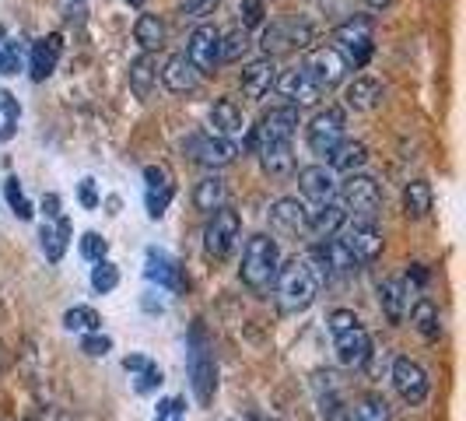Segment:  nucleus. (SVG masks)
Here are the masks:
<instances>
[{
	"instance_id": "nucleus-21",
	"label": "nucleus",
	"mask_w": 466,
	"mask_h": 421,
	"mask_svg": "<svg viewBox=\"0 0 466 421\" xmlns=\"http://www.w3.org/2000/svg\"><path fill=\"white\" fill-rule=\"evenodd\" d=\"M259 165L270 180H288L295 172V151L291 140H274V144H259Z\"/></svg>"
},
{
	"instance_id": "nucleus-10",
	"label": "nucleus",
	"mask_w": 466,
	"mask_h": 421,
	"mask_svg": "<svg viewBox=\"0 0 466 421\" xmlns=\"http://www.w3.org/2000/svg\"><path fill=\"white\" fill-rule=\"evenodd\" d=\"M348 60H344V53L337 46H316L309 49V56H305L302 70L319 85V88H337L344 77H348Z\"/></svg>"
},
{
	"instance_id": "nucleus-4",
	"label": "nucleus",
	"mask_w": 466,
	"mask_h": 421,
	"mask_svg": "<svg viewBox=\"0 0 466 421\" xmlns=\"http://www.w3.org/2000/svg\"><path fill=\"white\" fill-rule=\"evenodd\" d=\"M189 383H193L197 400L208 407L214 400V390H218V365H214V354H210L200 327H193V334H189Z\"/></svg>"
},
{
	"instance_id": "nucleus-53",
	"label": "nucleus",
	"mask_w": 466,
	"mask_h": 421,
	"mask_svg": "<svg viewBox=\"0 0 466 421\" xmlns=\"http://www.w3.org/2000/svg\"><path fill=\"white\" fill-rule=\"evenodd\" d=\"M144 362H147L144 354H127V358H123V369H127V373H137Z\"/></svg>"
},
{
	"instance_id": "nucleus-13",
	"label": "nucleus",
	"mask_w": 466,
	"mask_h": 421,
	"mask_svg": "<svg viewBox=\"0 0 466 421\" xmlns=\"http://www.w3.org/2000/svg\"><path fill=\"white\" fill-rule=\"evenodd\" d=\"M274 88H278V92L288 98V106H295V109L319 106V98H323V88H319V85H316L302 67L284 70L278 81H274Z\"/></svg>"
},
{
	"instance_id": "nucleus-28",
	"label": "nucleus",
	"mask_w": 466,
	"mask_h": 421,
	"mask_svg": "<svg viewBox=\"0 0 466 421\" xmlns=\"http://www.w3.org/2000/svg\"><path fill=\"white\" fill-rule=\"evenodd\" d=\"M151 281H158L168 292H179L183 288V274H179V263L162 253V250H147V271H144Z\"/></svg>"
},
{
	"instance_id": "nucleus-52",
	"label": "nucleus",
	"mask_w": 466,
	"mask_h": 421,
	"mask_svg": "<svg viewBox=\"0 0 466 421\" xmlns=\"http://www.w3.org/2000/svg\"><path fill=\"white\" fill-rule=\"evenodd\" d=\"M43 214H46V221H56V218H60V197H56V193H46V197H43Z\"/></svg>"
},
{
	"instance_id": "nucleus-9",
	"label": "nucleus",
	"mask_w": 466,
	"mask_h": 421,
	"mask_svg": "<svg viewBox=\"0 0 466 421\" xmlns=\"http://www.w3.org/2000/svg\"><path fill=\"white\" fill-rule=\"evenodd\" d=\"M393 386H397L400 400L410 404V407L424 404L428 394H431V379H428V373H424V365L414 362L410 354L393 358Z\"/></svg>"
},
{
	"instance_id": "nucleus-20",
	"label": "nucleus",
	"mask_w": 466,
	"mask_h": 421,
	"mask_svg": "<svg viewBox=\"0 0 466 421\" xmlns=\"http://www.w3.org/2000/svg\"><path fill=\"white\" fill-rule=\"evenodd\" d=\"M274 81H278V64H274L270 56L253 60L249 67L242 70V95H246V98H253V102H259L263 95H270Z\"/></svg>"
},
{
	"instance_id": "nucleus-48",
	"label": "nucleus",
	"mask_w": 466,
	"mask_h": 421,
	"mask_svg": "<svg viewBox=\"0 0 466 421\" xmlns=\"http://www.w3.org/2000/svg\"><path fill=\"white\" fill-rule=\"evenodd\" d=\"M109 348H113V341H109L106 334H85V337H81V351H85V354H92V358L109 354Z\"/></svg>"
},
{
	"instance_id": "nucleus-46",
	"label": "nucleus",
	"mask_w": 466,
	"mask_h": 421,
	"mask_svg": "<svg viewBox=\"0 0 466 421\" xmlns=\"http://www.w3.org/2000/svg\"><path fill=\"white\" fill-rule=\"evenodd\" d=\"M106 253H109V242L98 232H85V239H81V257L98 263V260H106Z\"/></svg>"
},
{
	"instance_id": "nucleus-41",
	"label": "nucleus",
	"mask_w": 466,
	"mask_h": 421,
	"mask_svg": "<svg viewBox=\"0 0 466 421\" xmlns=\"http://www.w3.org/2000/svg\"><path fill=\"white\" fill-rule=\"evenodd\" d=\"M291 49V36H288V22H274L263 28V53L274 60L278 53Z\"/></svg>"
},
{
	"instance_id": "nucleus-24",
	"label": "nucleus",
	"mask_w": 466,
	"mask_h": 421,
	"mask_svg": "<svg viewBox=\"0 0 466 421\" xmlns=\"http://www.w3.org/2000/svg\"><path fill=\"white\" fill-rule=\"evenodd\" d=\"M144 180H147V214L151 218H162L165 208L172 204L176 187L168 183V172H165L162 165H147L144 169Z\"/></svg>"
},
{
	"instance_id": "nucleus-26",
	"label": "nucleus",
	"mask_w": 466,
	"mask_h": 421,
	"mask_svg": "<svg viewBox=\"0 0 466 421\" xmlns=\"http://www.w3.org/2000/svg\"><path fill=\"white\" fill-rule=\"evenodd\" d=\"M379 102H382V85L375 77H354L344 92V106L354 113H369Z\"/></svg>"
},
{
	"instance_id": "nucleus-1",
	"label": "nucleus",
	"mask_w": 466,
	"mask_h": 421,
	"mask_svg": "<svg viewBox=\"0 0 466 421\" xmlns=\"http://www.w3.org/2000/svg\"><path fill=\"white\" fill-rule=\"evenodd\" d=\"M274 295L284 316H299L309 305L316 303L319 295V284L312 278V267L305 257H291L288 263L278 267V278H274Z\"/></svg>"
},
{
	"instance_id": "nucleus-27",
	"label": "nucleus",
	"mask_w": 466,
	"mask_h": 421,
	"mask_svg": "<svg viewBox=\"0 0 466 421\" xmlns=\"http://www.w3.org/2000/svg\"><path fill=\"white\" fill-rule=\"evenodd\" d=\"M316 250H319V257L327 260L329 274L354 278V274L361 271V263H358V257H354L348 246H344V239H327V242H323V246H316Z\"/></svg>"
},
{
	"instance_id": "nucleus-50",
	"label": "nucleus",
	"mask_w": 466,
	"mask_h": 421,
	"mask_svg": "<svg viewBox=\"0 0 466 421\" xmlns=\"http://www.w3.org/2000/svg\"><path fill=\"white\" fill-rule=\"evenodd\" d=\"M350 323H358V316H354L350 309H333V313H329V334L350 327Z\"/></svg>"
},
{
	"instance_id": "nucleus-42",
	"label": "nucleus",
	"mask_w": 466,
	"mask_h": 421,
	"mask_svg": "<svg viewBox=\"0 0 466 421\" xmlns=\"http://www.w3.org/2000/svg\"><path fill=\"white\" fill-rule=\"evenodd\" d=\"M116 284H119V267L113 260H98L92 267V288L98 295H109Z\"/></svg>"
},
{
	"instance_id": "nucleus-43",
	"label": "nucleus",
	"mask_w": 466,
	"mask_h": 421,
	"mask_svg": "<svg viewBox=\"0 0 466 421\" xmlns=\"http://www.w3.org/2000/svg\"><path fill=\"white\" fill-rule=\"evenodd\" d=\"M4 193H7V204H11V210L22 218V221H28L35 210H32V204H28V197L22 193V183H18V176H11V180H4Z\"/></svg>"
},
{
	"instance_id": "nucleus-23",
	"label": "nucleus",
	"mask_w": 466,
	"mask_h": 421,
	"mask_svg": "<svg viewBox=\"0 0 466 421\" xmlns=\"http://www.w3.org/2000/svg\"><path fill=\"white\" fill-rule=\"evenodd\" d=\"M246 130V119H242V109L235 106L232 98H218L210 106V134L214 138H238Z\"/></svg>"
},
{
	"instance_id": "nucleus-54",
	"label": "nucleus",
	"mask_w": 466,
	"mask_h": 421,
	"mask_svg": "<svg viewBox=\"0 0 466 421\" xmlns=\"http://www.w3.org/2000/svg\"><path fill=\"white\" fill-rule=\"evenodd\" d=\"M365 4H369V7H372V11H386V7H390V4H393V0H365Z\"/></svg>"
},
{
	"instance_id": "nucleus-39",
	"label": "nucleus",
	"mask_w": 466,
	"mask_h": 421,
	"mask_svg": "<svg viewBox=\"0 0 466 421\" xmlns=\"http://www.w3.org/2000/svg\"><path fill=\"white\" fill-rule=\"evenodd\" d=\"M358 421H393V411L382 394H365L358 400Z\"/></svg>"
},
{
	"instance_id": "nucleus-12",
	"label": "nucleus",
	"mask_w": 466,
	"mask_h": 421,
	"mask_svg": "<svg viewBox=\"0 0 466 421\" xmlns=\"http://www.w3.org/2000/svg\"><path fill=\"white\" fill-rule=\"evenodd\" d=\"M295 130H299V109L295 106H278V109L259 117V127L249 134V148L274 144V140H291Z\"/></svg>"
},
{
	"instance_id": "nucleus-14",
	"label": "nucleus",
	"mask_w": 466,
	"mask_h": 421,
	"mask_svg": "<svg viewBox=\"0 0 466 421\" xmlns=\"http://www.w3.org/2000/svg\"><path fill=\"white\" fill-rule=\"evenodd\" d=\"M333 344H337L340 365H348V369H361L372 358V337H369V330L361 327V323H350V327L337 330Z\"/></svg>"
},
{
	"instance_id": "nucleus-32",
	"label": "nucleus",
	"mask_w": 466,
	"mask_h": 421,
	"mask_svg": "<svg viewBox=\"0 0 466 421\" xmlns=\"http://www.w3.org/2000/svg\"><path fill=\"white\" fill-rule=\"evenodd\" d=\"M410 323L424 341H439L442 337V320H439V305L431 299H418L410 309Z\"/></svg>"
},
{
	"instance_id": "nucleus-38",
	"label": "nucleus",
	"mask_w": 466,
	"mask_h": 421,
	"mask_svg": "<svg viewBox=\"0 0 466 421\" xmlns=\"http://www.w3.org/2000/svg\"><path fill=\"white\" fill-rule=\"evenodd\" d=\"M22 70V43L7 36V28L0 25V74H18Z\"/></svg>"
},
{
	"instance_id": "nucleus-55",
	"label": "nucleus",
	"mask_w": 466,
	"mask_h": 421,
	"mask_svg": "<svg viewBox=\"0 0 466 421\" xmlns=\"http://www.w3.org/2000/svg\"><path fill=\"white\" fill-rule=\"evenodd\" d=\"M127 4H130V7H144V0H127Z\"/></svg>"
},
{
	"instance_id": "nucleus-33",
	"label": "nucleus",
	"mask_w": 466,
	"mask_h": 421,
	"mask_svg": "<svg viewBox=\"0 0 466 421\" xmlns=\"http://www.w3.org/2000/svg\"><path fill=\"white\" fill-rule=\"evenodd\" d=\"M193 208L204 210V214H214L218 208H225V180L221 176H204L197 190H193Z\"/></svg>"
},
{
	"instance_id": "nucleus-29",
	"label": "nucleus",
	"mask_w": 466,
	"mask_h": 421,
	"mask_svg": "<svg viewBox=\"0 0 466 421\" xmlns=\"http://www.w3.org/2000/svg\"><path fill=\"white\" fill-rule=\"evenodd\" d=\"M369 162V144L365 140H340L333 151H329V169L333 172H358L361 165Z\"/></svg>"
},
{
	"instance_id": "nucleus-2",
	"label": "nucleus",
	"mask_w": 466,
	"mask_h": 421,
	"mask_svg": "<svg viewBox=\"0 0 466 421\" xmlns=\"http://www.w3.org/2000/svg\"><path fill=\"white\" fill-rule=\"evenodd\" d=\"M280 267V250L270 235H253L242 250V281L253 288V292H267L274 288V278H278Z\"/></svg>"
},
{
	"instance_id": "nucleus-15",
	"label": "nucleus",
	"mask_w": 466,
	"mask_h": 421,
	"mask_svg": "<svg viewBox=\"0 0 466 421\" xmlns=\"http://www.w3.org/2000/svg\"><path fill=\"white\" fill-rule=\"evenodd\" d=\"M410 299H414V284H407V278H390L379 284V305H382L390 323H403L407 320Z\"/></svg>"
},
{
	"instance_id": "nucleus-45",
	"label": "nucleus",
	"mask_w": 466,
	"mask_h": 421,
	"mask_svg": "<svg viewBox=\"0 0 466 421\" xmlns=\"http://www.w3.org/2000/svg\"><path fill=\"white\" fill-rule=\"evenodd\" d=\"M134 375H137V383H134V386H137V394H155V390L162 386V379H165L162 369H158L151 358H147V362H144Z\"/></svg>"
},
{
	"instance_id": "nucleus-16",
	"label": "nucleus",
	"mask_w": 466,
	"mask_h": 421,
	"mask_svg": "<svg viewBox=\"0 0 466 421\" xmlns=\"http://www.w3.org/2000/svg\"><path fill=\"white\" fill-rule=\"evenodd\" d=\"M344 246H348L350 253L358 257V263H372V260L382 257V246H386V239L382 232L375 229V225H365V221H354L344 235Z\"/></svg>"
},
{
	"instance_id": "nucleus-56",
	"label": "nucleus",
	"mask_w": 466,
	"mask_h": 421,
	"mask_svg": "<svg viewBox=\"0 0 466 421\" xmlns=\"http://www.w3.org/2000/svg\"><path fill=\"white\" fill-rule=\"evenodd\" d=\"M74 4H77V0H74Z\"/></svg>"
},
{
	"instance_id": "nucleus-25",
	"label": "nucleus",
	"mask_w": 466,
	"mask_h": 421,
	"mask_svg": "<svg viewBox=\"0 0 466 421\" xmlns=\"http://www.w3.org/2000/svg\"><path fill=\"white\" fill-rule=\"evenodd\" d=\"M344 221H348V210L340 200H327V204H319V208L309 214V229L319 235V239H333V235L344 229Z\"/></svg>"
},
{
	"instance_id": "nucleus-49",
	"label": "nucleus",
	"mask_w": 466,
	"mask_h": 421,
	"mask_svg": "<svg viewBox=\"0 0 466 421\" xmlns=\"http://www.w3.org/2000/svg\"><path fill=\"white\" fill-rule=\"evenodd\" d=\"M214 7H218V0H187L183 4L189 18H208V15H214Z\"/></svg>"
},
{
	"instance_id": "nucleus-11",
	"label": "nucleus",
	"mask_w": 466,
	"mask_h": 421,
	"mask_svg": "<svg viewBox=\"0 0 466 421\" xmlns=\"http://www.w3.org/2000/svg\"><path fill=\"white\" fill-rule=\"evenodd\" d=\"M187 60L197 67V74H214L221 64V32L218 25H200L193 28L187 46Z\"/></svg>"
},
{
	"instance_id": "nucleus-6",
	"label": "nucleus",
	"mask_w": 466,
	"mask_h": 421,
	"mask_svg": "<svg viewBox=\"0 0 466 421\" xmlns=\"http://www.w3.org/2000/svg\"><path fill=\"white\" fill-rule=\"evenodd\" d=\"M344 127H348V117H344L340 106H327L323 113H316V119H312L309 130H305L309 151L319 155V159H329V151L344 140Z\"/></svg>"
},
{
	"instance_id": "nucleus-44",
	"label": "nucleus",
	"mask_w": 466,
	"mask_h": 421,
	"mask_svg": "<svg viewBox=\"0 0 466 421\" xmlns=\"http://www.w3.org/2000/svg\"><path fill=\"white\" fill-rule=\"evenodd\" d=\"M263 18H267V7H263V0H238V28H259L263 25Z\"/></svg>"
},
{
	"instance_id": "nucleus-37",
	"label": "nucleus",
	"mask_w": 466,
	"mask_h": 421,
	"mask_svg": "<svg viewBox=\"0 0 466 421\" xmlns=\"http://www.w3.org/2000/svg\"><path fill=\"white\" fill-rule=\"evenodd\" d=\"M18 117H22V106L11 92H0V140H11L18 130Z\"/></svg>"
},
{
	"instance_id": "nucleus-34",
	"label": "nucleus",
	"mask_w": 466,
	"mask_h": 421,
	"mask_svg": "<svg viewBox=\"0 0 466 421\" xmlns=\"http://www.w3.org/2000/svg\"><path fill=\"white\" fill-rule=\"evenodd\" d=\"M158 81V64H155V53H140L137 60L130 64V88L137 98H147L151 88Z\"/></svg>"
},
{
	"instance_id": "nucleus-22",
	"label": "nucleus",
	"mask_w": 466,
	"mask_h": 421,
	"mask_svg": "<svg viewBox=\"0 0 466 421\" xmlns=\"http://www.w3.org/2000/svg\"><path fill=\"white\" fill-rule=\"evenodd\" d=\"M270 225L284 235H302L309 229V210L295 197H280L278 204L270 208Z\"/></svg>"
},
{
	"instance_id": "nucleus-19",
	"label": "nucleus",
	"mask_w": 466,
	"mask_h": 421,
	"mask_svg": "<svg viewBox=\"0 0 466 421\" xmlns=\"http://www.w3.org/2000/svg\"><path fill=\"white\" fill-rule=\"evenodd\" d=\"M60 53H64V36L60 32H49L39 43H32V64H28L32 81H46L60 64Z\"/></svg>"
},
{
	"instance_id": "nucleus-40",
	"label": "nucleus",
	"mask_w": 466,
	"mask_h": 421,
	"mask_svg": "<svg viewBox=\"0 0 466 421\" xmlns=\"http://www.w3.org/2000/svg\"><path fill=\"white\" fill-rule=\"evenodd\" d=\"M64 327L95 334V330L102 327V320H98V313H95L92 305H74V309H67V313H64Z\"/></svg>"
},
{
	"instance_id": "nucleus-31",
	"label": "nucleus",
	"mask_w": 466,
	"mask_h": 421,
	"mask_svg": "<svg viewBox=\"0 0 466 421\" xmlns=\"http://www.w3.org/2000/svg\"><path fill=\"white\" fill-rule=\"evenodd\" d=\"M431 200H435V193H431V183L428 180H410L407 190H403V214L407 218H428V210H431Z\"/></svg>"
},
{
	"instance_id": "nucleus-18",
	"label": "nucleus",
	"mask_w": 466,
	"mask_h": 421,
	"mask_svg": "<svg viewBox=\"0 0 466 421\" xmlns=\"http://www.w3.org/2000/svg\"><path fill=\"white\" fill-rule=\"evenodd\" d=\"M162 85L168 88V92H176V95L197 92V85H200V74H197V67H193V64L187 60V53H172V56L165 60Z\"/></svg>"
},
{
	"instance_id": "nucleus-3",
	"label": "nucleus",
	"mask_w": 466,
	"mask_h": 421,
	"mask_svg": "<svg viewBox=\"0 0 466 421\" xmlns=\"http://www.w3.org/2000/svg\"><path fill=\"white\" fill-rule=\"evenodd\" d=\"M340 193V204L348 214H354V221H365V225H375L379 214H382V190L372 176H361V172H350L348 180L337 187Z\"/></svg>"
},
{
	"instance_id": "nucleus-47",
	"label": "nucleus",
	"mask_w": 466,
	"mask_h": 421,
	"mask_svg": "<svg viewBox=\"0 0 466 421\" xmlns=\"http://www.w3.org/2000/svg\"><path fill=\"white\" fill-rule=\"evenodd\" d=\"M155 421H187V407H183V397H168L158 404V415Z\"/></svg>"
},
{
	"instance_id": "nucleus-8",
	"label": "nucleus",
	"mask_w": 466,
	"mask_h": 421,
	"mask_svg": "<svg viewBox=\"0 0 466 421\" xmlns=\"http://www.w3.org/2000/svg\"><path fill=\"white\" fill-rule=\"evenodd\" d=\"M242 232V218H238V210H232L228 204L225 208L214 210V218H210L208 232H204V253L210 260H225L232 253L235 239Z\"/></svg>"
},
{
	"instance_id": "nucleus-17",
	"label": "nucleus",
	"mask_w": 466,
	"mask_h": 421,
	"mask_svg": "<svg viewBox=\"0 0 466 421\" xmlns=\"http://www.w3.org/2000/svg\"><path fill=\"white\" fill-rule=\"evenodd\" d=\"M299 190H302L316 208L327 204V200H333V197H337L333 169H327V165H305L302 172H299Z\"/></svg>"
},
{
	"instance_id": "nucleus-7",
	"label": "nucleus",
	"mask_w": 466,
	"mask_h": 421,
	"mask_svg": "<svg viewBox=\"0 0 466 421\" xmlns=\"http://www.w3.org/2000/svg\"><path fill=\"white\" fill-rule=\"evenodd\" d=\"M183 155H189L204 169H225L238 159V144L228 138H214V134H189L183 138Z\"/></svg>"
},
{
	"instance_id": "nucleus-30",
	"label": "nucleus",
	"mask_w": 466,
	"mask_h": 421,
	"mask_svg": "<svg viewBox=\"0 0 466 421\" xmlns=\"http://www.w3.org/2000/svg\"><path fill=\"white\" fill-rule=\"evenodd\" d=\"M39 239H43V253H46V260H56L67 253V242H70V221L60 214L56 221H46L43 229H39Z\"/></svg>"
},
{
	"instance_id": "nucleus-51",
	"label": "nucleus",
	"mask_w": 466,
	"mask_h": 421,
	"mask_svg": "<svg viewBox=\"0 0 466 421\" xmlns=\"http://www.w3.org/2000/svg\"><path fill=\"white\" fill-rule=\"evenodd\" d=\"M77 197H81V204L88 210L98 208V193H95V180H81V187H77Z\"/></svg>"
},
{
	"instance_id": "nucleus-5",
	"label": "nucleus",
	"mask_w": 466,
	"mask_h": 421,
	"mask_svg": "<svg viewBox=\"0 0 466 421\" xmlns=\"http://www.w3.org/2000/svg\"><path fill=\"white\" fill-rule=\"evenodd\" d=\"M372 36H375V25L369 15H354L344 25H337V32H333V39H337V46L344 53V60L354 64V67H365L372 60V49H375Z\"/></svg>"
},
{
	"instance_id": "nucleus-36",
	"label": "nucleus",
	"mask_w": 466,
	"mask_h": 421,
	"mask_svg": "<svg viewBox=\"0 0 466 421\" xmlns=\"http://www.w3.org/2000/svg\"><path fill=\"white\" fill-rule=\"evenodd\" d=\"M249 49H253V39H249L246 28H232L228 36H221V60L225 64H238Z\"/></svg>"
},
{
	"instance_id": "nucleus-35",
	"label": "nucleus",
	"mask_w": 466,
	"mask_h": 421,
	"mask_svg": "<svg viewBox=\"0 0 466 421\" xmlns=\"http://www.w3.org/2000/svg\"><path fill=\"white\" fill-rule=\"evenodd\" d=\"M134 39L140 43L144 53H155V49L165 46V22L158 15H140L137 25H134Z\"/></svg>"
}]
</instances>
